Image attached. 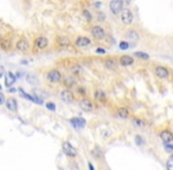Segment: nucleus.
I'll use <instances>...</instances> for the list:
<instances>
[{"mask_svg": "<svg viewBox=\"0 0 173 170\" xmlns=\"http://www.w3.org/2000/svg\"><path fill=\"white\" fill-rule=\"evenodd\" d=\"M154 73H155V76H157L158 78H161V79H166V78H168V76H170L168 70H167L165 66H157L155 70H154Z\"/></svg>", "mask_w": 173, "mask_h": 170, "instance_id": "6", "label": "nucleus"}, {"mask_svg": "<svg viewBox=\"0 0 173 170\" xmlns=\"http://www.w3.org/2000/svg\"><path fill=\"white\" fill-rule=\"evenodd\" d=\"M26 79H27V82L30 83V84H33V85H36L37 84V78H36V76H33V74H29L27 77H26Z\"/></svg>", "mask_w": 173, "mask_h": 170, "instance_id": "27", "label": "nucleus"}, {"mask_svg": "<svg viewBox=\"0 0 173 170\" xmlns=\"http://www.w3.org/2000/svg\"><path fill=\"white\" fill-rule=\"evenodd\" d=\"M104 65H106V67L109 69V70H115L116 69V60L113 59V58H108L104 62Z\"/></svg>", "mask_w": 173, "mask_h": 170, "instance_id": "23", "label": "nucleus"}, {"mask_svg": "<svg viewBox=\"0 0 173 170\" xmlns=\"http://www.w3.org/2000/svg\"><path fill=\"white\" fill-rule=\"evenodd\" d=\"M16 76L12 73L11 71L10 72H7V73L5 74V85L7 86V87H11L12 85L14 84V82H16Z\"/></svg>", "mask_w": 173, "mask_h": 170, "instance_id": "16", "label": "nucleus"}, {"mask_svg": "<svg viewBox=\"0 0 173 170\" xmlns=\"http://www.w3.org/2000/svg\"><path fill=\"white\" fill-rule=\"evenodd\" d=\"M83 15H84V18H86V21H91L93 20V17H91V14H90V12L88 10H84L83 11Z\"/></svg>", "mask_w": 173, "mask_h": 170, "instance_id": "30", "label": "nucleus"}, {"mask_svg": "<svg viewBox=\"0 0 173 170\" xmlns=\"http://www.w3.org/2000/svg\"><path fill=\"white\" fill-rule=\"evenodd\" d=\"M6 107L9 109V110H11V111H17V109H18V104H17V100L14 99V98H9V99H6Z\"/></svg>", "mask_w": 173, "mask_h": 170, "instance_id": "17", "label": "nucleus"}, {"mask_svg": "<svg viewBox=\"0 0 173 170\" xmlns=\"http://www.w3.org/2000/svg\"><path fill=\"white\" fill-rule=\"evenodd\" d=\"M22 64H27V60H22Z\"/></svg>", "mask_w": 173, "mask_h": 170, "instance_id": "44", "label": "nucleus"}, {"mask_svg": "<svg viewBox=\"0 0 173 170\" xmlns=\"http://www.w3.org/2000/svg\"><path fill=\"white\" fill-rule=\"evenodd\" d=\"M19 92L22 93V96L24 98H26V99H29V100H31V102H34V103H37V104H42V103H43V99H42V98H38V97H36V96L29 95V93H26L23 89H19Z\"/></svg>", "mask_w": 173, "mask_h": 170, "instance_id": "12", "label": "nucleus"}, {"mask_svg": "<svg viewBox=\"0 0 173 170\" xmlns=\"http://www.w3.org/2000/svg\"><path fill=\"white\" fill-rule=\"evenodd\" d=\"M165 149H166V151H173V144L172 143H167V144H165Z\"/></svg>", "mask_w": 173, "mask_h": 170, "instance_id": "35", "label": "nucleus"}, {"mask_svg": "<svg viewBox=\"0 0 173 170\" xmlns=\"http://www.w3.org/2000/svg\"><path fill=\"white\" fill-rule=\"evenodd\" d=\"M133 19H134V17H133V13H132V11L129 8H125V10H122L121 12V21L125 24V25H129L133 22Z\"/></svg>", "mask_w": 173, "mask_h": 170, "instance_id": "3", "label": "nucleus"}, {"mask_svg": "<svg viewBox=\"0 0 173 170\" xmlns=\"http://www.w3.org/2000/svg\"><path fill=\"white\" fill-rule=\"evenodd\" d=\"M17 50L22 51V52H26L29 49H30V44H29V40L26 38H20L18 42H17V45H16Z\"/></svg>", "mask_w": 173, "mask_h": 170, "instance_id": "7", "label": "nucleus"}, {"mask_svg": "<svg viewBox=\"0 0 173 170\" xmlns=\"http://www.w3.org/2000/svg\"><path fill=\"white\" fill-rule=\"evenodd\" d=\"M166 168H167V170H173V159H168L167 161Z\"/></svg>", "mask_w": 173, "mask_h": 170, "instance_id": "32", "label": "nucleus"}, {"mask_svg": "<svg viewBox=\"0 0 173 170\" xmlns=\"http://www.w3.org/2000/svg\"><path fill=\"white\" fill-rule=\"evenodd\" d=\"M96 53H100V54H104V53H106V50H103V49H96Z\"/></svg>", "mask_w": 173, "mask_h": 170, "instance_id": "40", "label": "nucleus"}, {"mask_svg": "<svg viewBox=\"0 0 173 170\" xmlns=\"http://www.w3.org/2000/svg\"><path fill=\"white\" fill-rule=\"evenodd\" d=\"M134 57H136V58H139V59H143V60H147V59H150V56L147 54V53L145 52H135L134 53Z\"/></svg>", "mask_w": 173, "mask_h": 170, "instance_id": "25", "label": "nucleus"}, {"mask_svg": "<svg viewBox=\"0 0 173 170\" xmlns=\"http://www.w3.org/2000/svg\"><path fill=\"white\" fill-rule=\"evenodd\" d=\"M1 39H2V38H1V36H0V42H1Z\"/></svg>", "mask_w": 173, "mask_h": 170, "instance_id": "46", "label": "nucleus"}, {"mask_svg": "<svg viewBox=\"0 0 173 170\" xmlns=\"http://www.w3.org/2000/svg\"><path fill=\"white\" fill-rule=\"evenodd\" d=\"M5 102H6V99H5V95H4L2 92H0V105H2Z\"/></svg>", "mask_w": 173, "mask_h": 170, "instance_id": "36", "label": "nucleus"}, {"mask_svg": "<svg viewBox=\"0 0 173 170\" xmlns=\"http://www.w3.org/2000/svg\"><path fill=\"white\" fill-rule=\"evenodd\" d=\"M109 10L113 14H119L123 10V0H110Z\"/></svg>", "mask_w": 173, "mask_h": 170, "instance_id": "1", "label": "nucleus"}, {"mask_svg": "<svg viewBox=\"0 0 173 170\" xmlns=\"http://www.w3.org/2000/svg\"><path fill=\"white\" fill-rule=\"evenodd\" d=\"M93 155H94L96 158H102V157H103V154H102V151L100 150V148H98V147H96V148L94 149Z\"/></svg>", "mask_w": 173, "mask_h": 170, "instance_id": "26", "label": "nucleus"}, {"mask_svg": "<svg viewBox=\"0 0 173 170\" xmlns=\"http://www.w3.org/2000/svg\"><path fill=\"white\" fill-rule=\"evenodd\" d=\"M48 44H49L48 38L41 36V37L36 38V40H34V47H36V49H39V50H44V49L48 46Z\"/></svg>", "mask_w": 173, "mask_h": 170, "instance_id": "8", "label": "nucleus"}, {"mask_svg": "<svg viewBox=\"0 0 173 170\" xmlns=\"http://www.w3.org/2000/svg\"><path fill=\"white\" fill-rule=\"evenodd\" d=\"M0 90H1V85H0Z\"/></svg>", "mask_w": 173, "mask_h": 170, "instance_id": "47", "label": "nucleus"}, {"mask_svg": "<svg viewBox=\"0 0 173 170\" xmlns=\"http://www.w3.org/2000/svg\"><path fill=\"white\" fill-rule=\"evenodd\" d=\"M104 19H106V14H103V13H101V12H100V13H98V20L103 21Z\"/></svg>", "mask_w": 173, "mask_h": 170, "instance_id": "37", "label": "nucleus"}, {"mask_svg": "<svg viewBox=\"0 0 173 170\" xmlns=\"http://www.w3.org/2000/svg\"><path fill=\"white\" fill-rule=\"evenodd\" d=\"M46 77H48V79H49L50 82H52V83H58V82L62 79V74H61V72H59L58 70H56V69L50 70V71L48 72V74H46Z\"/></svg>", "mask_w": 173, "mask_h": 170, "instance_id": "4", "label": "nucleus"}, {"mask_svg": "<svg viewBox=\"0 0 173 170\" xmlns=\"http://www.w3.org/2000/svg\"><path fill=\"white\" fill-rule=\"evenodd\" d=\"M160 137H161L162 142H164L165 144H167V143H172L173 142V134L170 131V130H164V131H161Z\"/></svg>", "mask_w": 173, "mask_h": 170, "instance_id": "10", "label": "nucleus"}, {"mask_svg": "<svg viewBox=\"0 0 173 170\" xmlns=\"http://www.w3.org/2000/svg\"><path fill=\"white\" fill-rule=\"evenodd\" d=\"M134 63V59H133V57H130V56H122L121 58H120V64H121V66H129L132 64Z\"/></svg>", "mask_w": 173, "mask_h": 170, "instance_id": "18", "label": "nucleus"}, {"mask_svg": "<svg viewBox=\"0 0 173 170\" xmlns=\"http://www.w3.org/2000/svg\"><path fill=\"white\" fill-rule=\"evenodd\" d=\"M9 91H10V92H12V93H13V92H16V89H13V87H9Z\"/></svg>", "mask_w": 173, "mask_h": 170, "instance_id": "41", "label": "nucleus"}, {"mask_svg": "<svg viewBox=\"0 0 173 170\" xmlns=\"http://www.w3.org/2000/svg\"><path fill=\"white\" fill-rule=\"evenodd\" d=\"M56 42H57V45L59 47H63V49L70 47V45H71V42H70V39L68 37H58Z\"/></svg>", "mask_w": 173, "mask_h": 170, "instance_id": "14", "label": "nucleus"}, {"mask_svg": "<svg viewBox=\"0 0 173 170\" xmlns=\"http://www.w3.org/2000/svg\"><path fill=\"white\" fill-rule=\"evenodd\" d=\"M119 46H120V49H121V50H128V49H129V42L123 40V42H120Z\"/></svg>", "mask_w": 173, "mask_h": 170, "instance_id": "29", "label": "nucleus"}, {"mask_svg": "<svg viewBox=\"0 0 173 170\" xmlns=\"http://www.w3.org/2000/svg\"><path fill=\"white\" fill-rule=\"evenodd\" d=\"M63 83H64V85L66 86V87H71V86H74V85L76 84L75 76H65Z\"/></svg>", "mask_w": 173, "mask_h": 170, "instance_id": "19", "label": "nucleus"}, {"mask_svg": "<svg viewBox=\"0 0 173 170\" xmlns=\"http://www.w3.org/2000/svg\"><path fill=\"white\" fill-rule=\"evenodd\" d=\"M116 115L120 117V118H127L129 116V111L127 107H119L118 111H116Z\"/></svg>", "mask_w": 173, "mask_h": 170, "instance_id": "20", "label": "nucleus"}, {"mask_svg": "<svg viewBox=\"0 0 173 170\" xmlns=\"http://www.w3.org/2000/svg\"><path fill=\"white\" fill-rule=\"evenodd\" d=\"M170 159H173V154L171 155V157H170Z\"/></svg>", "mask_w": 173, "mask_h": 170, "instance_id": "45", "label": "nucleus"}, {"mask_svg": "<svg viewBox=\"0 0 173 170\" xmlns=\"http://www.w3.org/2000/svg\"><path fill=\"white\" fill-rule=\"evenodd\" d=\"M94 96H95V98L97 99L98 102H106L107 100V96H106V93L103 92V91H101V90H97V91H95V93H94Z\"/></svg>", "mask_w": 173, "mask_h": 170, "instance_id": "21", "label": "nucleus"}, {"mask_svg": "<svg viewBox=\"0 0 173 170\" xmlns=\"http://www.w3.org/2000/svg\"><path fill=\"white\" fill-rule=\"evenodd\" d=\"M12 45V42L11 39H9V38H4V39H1V42H0V47L2 49V50H9L10 47H11Z\"/></svg>", "mask_w": 173, "mask_h": 170, "instance_id": "22", "label": "nucleus"}, {"mask_svg": "<svg viewBox=\"0 0 173 170\" xmlns=\"http://www.w3.org/2000/svg\"><path fill=\"white\" fill-rule=\"evenodd\" d=\"M89 169H90V170H95V169H94V167H93V164H90V163H89Z\"/></svg>", "mask_w": 173, "mask_h": 170, "instance_id": "43", "label": "nucleus"}, {"mask_svg": "<svg viewBox=\"0 0 173 170\" xmlns=\"http://www.w3.org/2000/svg\"><path fill=\"white\" fill-rule=\"evenodd\" d=\"M123 2H125V4H127V5H129L130 2H132V0H123Z\"/></svg>", "mask_w": 173, "mask_h": 170, "instance_id": "42", "label": "nucleus"}, {"mask_svg": "<svg viewBox=\"0 0 173 170\" xmlns=\"http://www.w3.org/2000/svg\"><path fill=\"white\" fill-rule=\"evenodd\" d=\"M62 148H63V151H64L65 155H68L70 157H75L76 155H77V150L69 142H64L63 145H62Z\"/></svg>", "mask_w": 173, "mask_h": 170, "instance_id": "5", "label": "nucleus"}, {"mask_svg": "<svg viewBox=\"0 0 173 170\" xmlns=\"http://www.w3.org/2000/svg\"><path fill=\"white\" fill-rule=\"evenodd\" d=\"M135 142H136V144L138 145H142L143 144V139L138 135V136H135Z\"/></svg>", "mask_w": 173, "mask_h": 170, "instance_id": "33", "label": "nucleus"}, {"mask_svg": "<svg viewBox=\"0 0 173 170\" xmlns=\"http://www.w3.org/2000/svg\"><path fill=\"white\" fill-rule=\"evenodd\" d=\"M45 106H46V109L50 110V111H55V110H56V105H55V103H52V102H48V103L45 104Z\"/></svg>", "mask_w": 173, "mask_h": 170, "instance_id": "31", "label": "nucleus"}, {"mask_svg": "<svg viewBox=\"0 0 173 170\" xmlns=\"http://www.w3.org/2000/svg\"><path fill=\"white\" fill-rule=\"evenodd\" d=\"M61 98H62V100L65 102V103H72L74 102V95H72V92L71 91H69V90H64V91H62L61 92Z\"/></svg>", "mask_w": 173, "mask_h": 170, "instance_id": "11", "label": "nucleus"}, {"mask_svg": "<svg viewBox=\"0 0 173 170\" xmlns=\"http://www.w3.org/2000/svg\"><path fill=\"white\" fill-rule=\"evenodd\" d=\"M79 106H81V109H82L83 111H86V112H90V111L93 110V103H91L89 99H86V98L79 102Z\"/></svg>", "mask_w": 173, "mask_h": 170, "instance_id": "15", "label": "nucleus"}, {"mask_svg": "<svg viewBox=\"0 0 173 170\" xmlns=\"http://www.w3.org/2000/svg\"><path fill=\"white\" fill-rule=\"evenodd\" d=\"M127 37H128L129 39H138V38H139V34L135 31H129L127 33Z\"/></svg>", "mask_w": 173, "mask_h": 170, "instance_id": "28", "label": "nucleus"}, {"mask_svg": "<svg viewBox=\"0 0 173 170\" xmlns=\"http://www.w3.org/2000/svg\"><path fill=\"white\" fill-rule=\"evenodd\" d=\"M70 123H71V125L76 129H81V127H86V119H83V118H81V117H78V118H71L70 119Z\"/></svg>", "mask_w": 173, "mask_h": 170, "instance_id": "13", "label": "nucleus"}, {"mask_svg": "<svg viewBox=\"0 0 173 170\" xmlns=\"http://www.w3.org/2000/svg\"><path fill=\"white\" fill-rule=\"evenodd\" d=\"M133 123H134L135 125H139V127H142V125H143V122L140 121V119H138V118H134V119H133Z\"/></svg>", "mask_w": 173, "mask_h": 170, "instance_id": "34", "label": "nucleus"}, {"mask_svg": "<svg viewBox=\"0 0 173 170\" xmlns=\"http://www.w3.org/2000/svg\"><path fill=\"white\" fill-rule=\"evenodd\" d=\"M91 36L95 38V39H97V40H102L104 37H106V32H104V29L102 27V26H93V29H91Z\"/></svg>", "mask_w": 173, "mask_h": 170, "instance_id": "2", "label": "nucleus"}, {"mask_svg": "<svg viewBox=\"0 0 173 170\" xmlns=\"http://www.w3.org/2000/svg\"><path fill=\"white\" fill-rule=\"evenodd\" d=\"M70 70H71V72L77 76V74H79L82 72V66L81 65H78V64H76V65H72L71 67H70Z\"/></svg>", "mask_w": 173, "mask_h": 170, "instance_id": "24", "label": "nucleus"}, {"mask_svg": "<svg viewBox=\"0 0 173 170\" xmlns=\"http://www.w3.org/2000/svg\"><path fill=\"white\" fill-rule=\"evenodd\" d=\"M90 44H91V40H90L88 37H83V36L77 37V39H76V42H75V45L77 47H86V46H89Z\"/></svg>", "mask_w": 173, "mask_h": 170, "instance_id": "9", "label": "nucleus"}, {"mask_svg": "<svg viewBox=\"0 0 173 170\" xmlns=\"http://www.w3.org/2000/svg\"><path fill=\"white\" fill-rule=\"evenodd\" d=\"M4 73H5V69H4V66L0 65V78L4 76Z\"/></svg>", "mask_w": 173, "mask_h": 170, "instance_id": "39", "label": "nucleus"}, {"mask_svg": "<svg viewBox=\"0 0 173 170\" xmlns=\"http://www.w3.org/2000/svg\"><path fill=\"white\" fill-rule=\"evenodd\" d=\"M77 92H79L82 96H84L86 95V90L83 89V87H77Z\"/></svg>", "mask_w": 173, "mask_h": 170, "instance_id": "38", "label": "nucleus"}]
</instances>
